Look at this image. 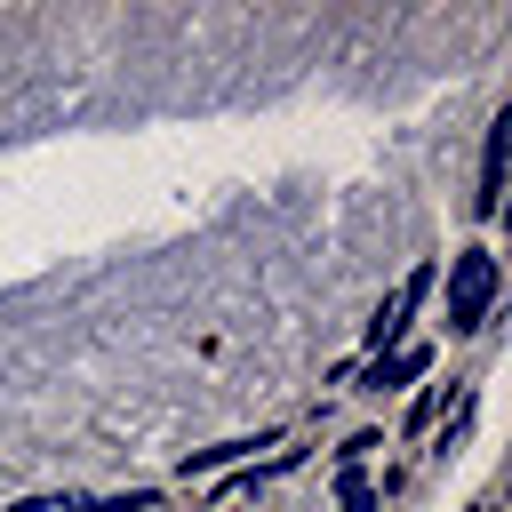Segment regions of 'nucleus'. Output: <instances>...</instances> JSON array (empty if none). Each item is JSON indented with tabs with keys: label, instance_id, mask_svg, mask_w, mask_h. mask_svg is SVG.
<instances>
[{
	"label": "nucleus",
	"instance_id": "nucleus-1",
	"mask_svg": "<svg viewBox=\"0 0 512 512\" xmlns=\"http://www.w3.org/2000/svg\"><path fill=\"white\" fill-rule=\"evenodd\" d=\"M496 288H504V272H496V256H488V248L448 256V328H456V336H472V328L488 320Z\"/></svg>",
	"mask_w": 512,
	"mask_h": 512
},
{
	"label": "nucleus",
	"instance_id": "nucleus-2",
	"mask_svg": "<svg viewBox=\"0 0 512 512\" xmlns=\"http://www.w3.org/2000/svg\"><path fill=\"white\" fill-rule=\"evenodd\" d=\"M424 288H432V264H416V272H408V280H400V288L376 304V320H368V352H376V360H384V344L400 352V336H408V312L424 304Z\"/></svg>",
	"mask_w": 512,
	"mask_h": 512
},
{
	"label": "nucleus",
	"instance_id": "nucleus-3",
	"mask_svg": "<svg viewBox=\"0 0 512 512\" xmlns=\"http://www.w3.org/2000/svg\"><path fill=\"white\" fill-rule=\"evenodd\" d=\"M504 152H512V112H496V120H488V152H480V192H472V208H480V216H496V208H504Z\"/></svg>",
	"mask_w": 512,
	"mask_h": 512
},
{
	"label": "nucleus",
	"instance_id": "nucleus-4",
	"mask_svg": "<svg viewBox=\"0 0 512 512\" xmlns=\"http://www.w3.org/2000/svg\"><path fill=\"white\" fill-rule=\"evenodd\" d=\"M424 368H432V352H424V344H400L392 360H368V384H360V392H384V384H408V376H424Z\"/></svg>",
	"mask_w": 512,
	"mask_h": 512
},
{
	"label": "nucleus",
	"instance_id": "nucleus-5",
	"mask_svg": "<svg viewBox=\"0 0 512 512\" xmlns=\"http://www.w3.org/2000/svg\"><path fill=\"white\" fill-rule=\"evenodd\" d=\"M248 448H272V432H264V440H224V448H192V456H184V472H216V464H240Z\"/></svg>",
	"mask_w": 512,
	"mask_h": 512
},
{
	"label": "nucleus",
	"instance_id": "nucleus-6",
	"mask_svg": "<svg viewBox=\"0 0 512 512\" xmlns=\"http://www.w3.org/2000/svg\"><path fill=\"white\" fill-rule=\"evenodd\" d=\"M336 496H344V512H376V496H368V480L344 464V480H336Z\"/></svg>",
	"mask_w": 512,
	"mask_h": 512
},
{
	"label": "nucleus",
	"instance_id": "nucleus-7",
	"mask_svg": "<svg viewBox=\"0 0 512 512\" xmlns=\"http://www.w3.org/2000/svg\"><path fill=\"white\" fill-rule=\"evenodd\" d=\"M8 512H72V496H16Z\"/></svg>",
	"mask_w": 512,
	"mask_h": 512
}]
</instances>
